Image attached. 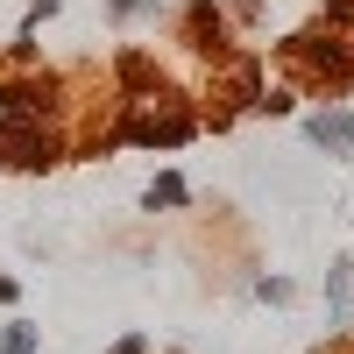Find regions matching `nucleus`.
<instances>
[{
    "label": "nucleus",
    "instance_id": "obj_1",
    "mask_svg": "<svg viewBox=\"0 0 354 354\" xmlns=\"http://www.w3.org/2000/svg\"><path fill=\"white\" fill-rule=\"evenodd\" d=\"M312 135L326 142V149H354V121H340V113L333 121H312Z\"/></svg>",
    "mask_w": 354,
    "mask_h": 354
}]
</instances>
